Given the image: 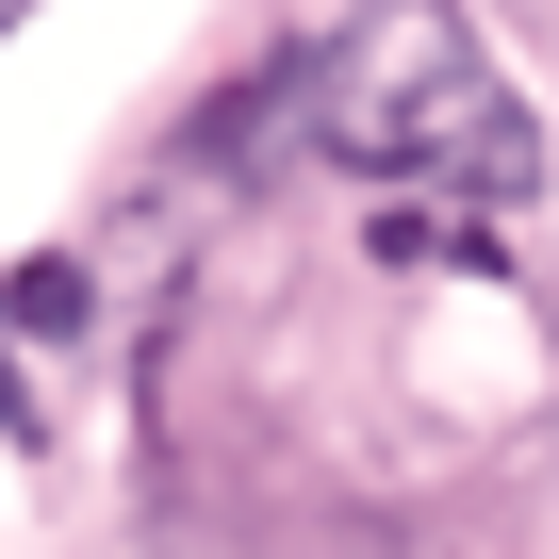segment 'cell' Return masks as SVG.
I'll use <instances>...</instances> for the list:
<instances>
[{
	"label": "cell",
	"instance_id": "1",
	"mask_svg": "<svg viewBox=\"0 0 559 559\" xmlns=\"http://www.w3.org/2000/svg\"><path fill=\"white\" fill-rule=\"evenodd\" d=\"M214 148L230 165H362V181H428V198H477V214L543 198V116L461 0H362L346 34L280 50Z\"/></svg>",
	"mask_w": 559,
	"mask_h": 559
}]
</instances>
